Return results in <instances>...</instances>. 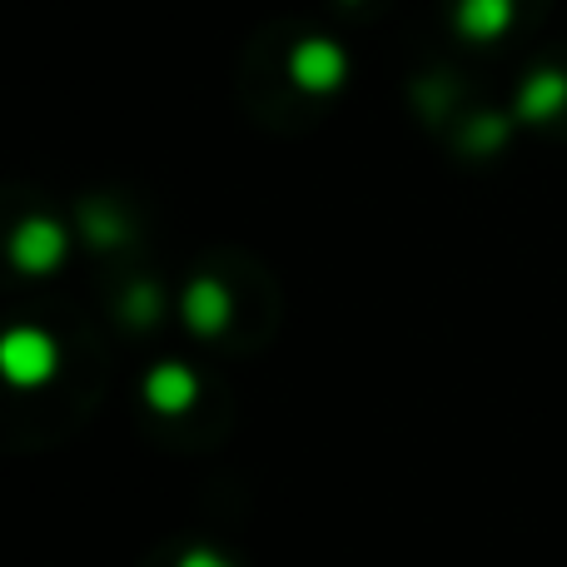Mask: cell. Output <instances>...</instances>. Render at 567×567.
Instances as JSON below:
<instances>
[{"label": "cell", "instance_id": "6da1fadb", "mask_svg": "<svg viewBox=\"0 0 567 567\" xmlns=\"http://www.w3.org/2000/svg\"><path fill=\"white\" fill-rule=\"evenodd\" d=\"M0 369H6L10 383L30 389V383H45L55 373V343L45 339L40 329H16L0 349Z\"/></svg>", "mask_w": 567, "mask_h": 567}, {"label": "cell", "instance_id": "7a4b0ae2", "mask_svg": "<svg viewBox=\"0 0 567 567\" xmlns=\"http://www.w3.org/2000/svg\"><path fill=\"white\" fill-rule=\"evenodd\" d=\"M10 255H16V265L25 269V275H45V269H55L60 259H65V235H60V225H50V219H30V225L16 229Z\"/></svg>", "mask_w": 567, "mask_h": 567}, {"label": "cell", "instance_id": "3957f363", "mask_svg": "<svg viewBox=\"0 0 567 567\" xmlns=\"http://www.w3.org/2000/svg\"><path fill=\"white\" fill-rule=\"evenodd\" d=\"M195 373L189 369H179V363H165V369H155L150 373V383H145V393H150V403H155L159 413H179V409H189L195 403Z\"/></svg>", "mask_w": 567, "mask_h": 567}, {"label": "cell", "instance_id": "277c9868", "mask_svg": "<svg viewBox=\"0 0 567 567\" xmlns=\"http://www.w3.org/2000/svg\"><path fill=\"white\" fill-rule=\"evenodd\" d=\"M185 319H189V329H199V333L225 329V319H229V299H225V289H219L215 279L189 284V293H185Z\"/></svg>", "mask_w": 567, "mask_h": 567}, {"label": "cell", "instance_id": "5b68a950", "mask_svg": "<svg viewBox=\"0 0 567 567\" xmlns=\"http://www.w3.org/2000/svg\"><path fill=\"white\" fill-rule=\"evenodd\" d=\"M293 75H299L309 90H323L339 80V55H333L329 45H303L299 60H293Z\"/></svg>", "mask_w": 567, "mask_h": 567}, {"label": "cell", "instance_id": "8992f818", "mask_svg": "<svg viewBox=\"0 0 567 567\" xmlns=\"http://www.w3.org/2000/svg\"><path fill=\"white\" fill-rule=\"evenodd\" d=\"M563 95H567V85L558 75H543V80H533L528 85V95H523V115H553V110L563 105Z\"/></svg>", "mask_w": 567, "mask_h": 567}, {"label": "cell", "instance_id": "52a82bcc", "mask_svg": "<svg viewBox=\"0 0 567 567\" xmlns=\"http://www.w3.org/2000/svg\"><path fill=\"white\" fill-rule=\"evenodd\" d=\"M85 229H90V239H100V245H115V239H125V225H115V215H105V209H90Z\"/></svg>", "mask_w": 567, "mask_h": 567}, {"label": "cell", "instance_id": "ba28073f", "mask_svg": "<svg viewBox=\"0 0 567 567\" xmlns=\"http://www.w3.org/2000/svg\"><path fill=\"white\" fill-rule=\"evenodd\" d=\"M125 313H130V319H135V323H150V319H155V313H159L155 289H145V284H140V289L125 299Z\"/></svg>", "mask_w": 567, "mask_h": 567}, {"label": "cell", "instance_id": "9c48e42d", "mask_svg": "<svg viewBox=\"0 0 567 567\" xmlns=\"http://www.w3.org/2000/svg\"><path fill=\"white\" fill-rule=\"evenodd\" d=\"M179 567H229V563H219L215 553H189V558L179 563Z\"/></svg>", "mask_w": 567, "mask_h": 567}]
</instances>
